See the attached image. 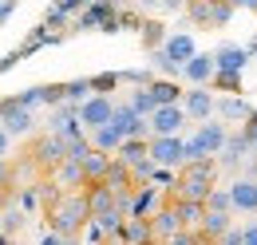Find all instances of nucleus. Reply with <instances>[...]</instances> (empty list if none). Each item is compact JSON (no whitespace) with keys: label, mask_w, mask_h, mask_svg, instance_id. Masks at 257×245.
Masks as SVG:
<instances>
[{"label":"nucleus","mask_w":257,"mask_h":245,"mask_svg":"<svg viewBox=\"0 0 257 245\" xmlns=\"http://www.w3.org/2000/svg\"><path fill=\"white\" fill-rule=\"evenodd\" d=\"M44 24H48L52 32H71V12H67L60 0H56V4H52V8L44 12Z\"/></svg>","instance_id":"nucleus-28"},{"label":"nucleus","mask_w":257,"mask_h":245,"mask_svg":"<svg viewBox=\"0 0 257 245\" xmlns=\"http://www.w3.org/2000/svg\"><path fill=\"white\" fill-rule=\"evenodd\" d=\"M111 158H115V154L99 151V147H91V151L83 154V174H87V182H99V178H107V170H111Z\"/></svg>","instance_id":"nucleus-21"},{"label":"nucleus","mask_w":257,"mask_h":245,"mask_svg":"<svg viewBox=\"0 0 257 245\" xmlns=\"http://www.w3.org/2000/svg\"><path fill=\"white\" fill-rule=\"evenodd\" d=\"M190 0H162V12H186Z\"/></svg>","instance_id":"nucleus-44"},{"label":"nucleus","mask_w":257,"mask_h":245,"mask_svg":"<svg viewBox=\"0 0 257 245\" xmlns=\"http://www.w3.org/2000/svg\"><path fill=\"white\" fill-rule=\"evenodd\" d=\"M245 48H249V56H257V36L249 40V44H245Z\"/></svg>","instance_id":"nucleus-46"},{"label":"nucleus","mask_w":257,"mask_h":245,"mask_svg":"<svg viewBox=\"0 0 257 245\" xmlns=\"http://www.w3.org/2000/svg\"><path fill=\"white\" fill-rule=\"evenodd\" d=\"M241 241H245V245H257V217L249 221V225H241Z\"/></svg>","instance_id":"nucleus-43"},{"label":"nucleus","mask_w":257,"mask_h":245,"mask_svg":"<svg viewBox=\"0 0 257 245\" xmlns=\"http://www.w3.org/2000/svg\"><path fill=\"white\" fill-rule=\"evenodd\" d=\"M16 178H20V174H16V166H12L8 158H0V190H12Z\"/></svg>","instance_id":"nucleus-35"},{"label":"nucleus","mask_w":257,"mask_h":245,"mask_svg":"<svg viewBox=\"0 0 257 245\" xmlns=\"http://www.w3.org/2000/svg\"><path fill=\"white\" fill-rule=\"evenodd\" d=\"M67 99V83H44V107H60Z\"/></svg>","instance_id":"nucleus-34"},{"label":"nucleus","mask_w":257,"mask_h":245,"mask_svg":"<svg viewBox=\"0 0 257 245\" xmlns=\"http://www.w3.org/2000/svg\"><path fill=\"white\" fill-rule=\"evenodd\" d=\"M233 225V210H210L206 206V221H202V241H222V233Z\"/></svg>","instance_id":"nucleus-18"},{"label":"nucleus","mask_w":257,"mask_h":245,"mask_svg":"<svg viewBox=\"0 0 257 245\" xmlns=\"http://www.w3.org/2000/svg\"><path fill=\"white\" fill-rule=\"evenodd\" d=\"M139 36H143V48H151V52L166 44V28H162L159 20H143V24H139Z\"/></svg>","instance_id":"nucleus-27"},{"label":"nucleus","mask_w":257,"mask_h":245,"mask_svg":"<svg viewBox=\"0 0 257 245\" xmlns=\"http://www.w3.org/2000/svg\"><path fill=\"white\" fill-rule=\"evenodd\" d=\"M52 178L60 182V190H75V186H87V174H83V162L79 158H64L56 170H52Z\"/></svg>","instance_id":"nucleus-19"},{"label":"nucleus","mask_w":257,"mask_h":245,"mask_svg":"<svg viewBox=\"0 0 257 245\" xmlns=\"http://www.w3.org/2000/svg\"><path fill=\"white\" fill-rule=\"evenodd\" d=\"M233 4L229 0H190L186 4V16H190L194 28H225L233 20Z\"/></svg>","instance_id":"nucleus-3"},{"label":"nucleus","mask_w":257,"mask_h":245,"mask_svg":"<svg viewBox=\"0 0 257 245\" xmlns=\"http://www.w3.org/2000/svg\"><path fill=\"white\" fill-rule=\"evenodd\" d=\"M186 122H190V115H186L182 103H159L155 115H151V131L155 135H178Z\"/></svg>","instance_id":"nucleus-10"},{"label":"nucleus","mask_w":257,"mask_h":245,"mask_svg":"<svg viewBox=\"0 0 257 245\" xmlns=\"http://www.w3.org/2000/svg\"><path fill=\"white\" fill-rule=\"evenodd\" d=\"M253 151V143H249V135L245 131H229V139H225V147L218 151V166L229 170V174H237L241 166H245V158Z\"/></svg>","instance_id":"nucleus-8"},{"label":"nucleus","mask_w":257,"mask_h":245,"mask_svg":"<svg viewBox=\"0 0 257 245\" xmlns=\"http://www.w3.org/2000/svg\"><path fill=\"white\" fill-rule=\"evenodd\" d=\"M194 158H206V151H202V143H198V139H186V162H194Z\"/></svg>","instance_id":"nucleus-39"},{"label":"nucleus","mask_w":257,"mask_h":245,"mask_svg":"<svg viewBox=\"0 0 257 245\" xmlns=\"http://www.w3.org/2000/svg\"><path fill=\"white\" fill-rule=\"evenodd\" d=\"M87 221H91V206H87L83 186H79V190H64V194L48 206V225H56L67 241L83 237V225H87Z\"/></svg>","instance_id":"nucleus-1"},{"label":"nucleus","mask_w":257,"mask_h":245,"mask_svg":"<svg viewBox=\"0 0 257 245\" xmlns=\"http://www.w3.org/2000/svg\"><path fill=\"white\" fill-rule=\"evenodd\" d=\"M115 95H103V91H91L83 103H79V119H83V127L87 131H95V127H103V122L115 119Z\"/></svg>","instance_id":"nucleus-6"},{"label":"nucleus","mask_w":257,"mask_h":245,"mask_svg":"<svg viewBox=\"0 0 257 245\" xmlns=\"http://www.w3.org/2000/svg\"><path fill=\"white\" fill-rule=\"evenodd\" d=\"M253 111H257V107H253V103H245L241 91H225L222 99H218V119H225V122H245Z\"/></svg>","instance_id":"nucleus-16"},{"label":"nucleus","mask_w":257,"mask_h":245,"mask_svg":"<svg viewBox=\"0 0 257 245\" xmlns=\"http://www.w3.org/2000/svg\"><path fill=\"white\" fill-rule=\"evenodd\" d=\"M16 4H20V0H0V28H4V24H8V16L16 12Z\"/></svg>","instance_id":"nucleus-42"},{"label":"nucleus","mask_w":257,"mask_h":245,"mask_svg":"<svg viewBox=\"0 0 257 245\" xmlns=\"http://www.w3.org/2000/svg\"><path fill=\"white\" fill-rule=\"evenodd\" d=\"M119 158H127L131 166H135V162H143V158H151V139H123Z\"/></svg>","instance_id":"nucleus-25"},{"label":"nucleus","mask_w":257,"mask_h":245,"mask_svg":"<svg viewBox=\"0 0 257 245\" xmlns=\"http://www.w3.org/2000/svg\"><path fill=\"white\" fill-rule=\"evenodd\" d=\"M28 158L36 162V170L40 174H52L60 162L67 158V147H64V135H56V131H48L44 139H36L32 151H28Z\"/></svg>","instance_id":"nucleus-4"},{"label":"nucleus","mask_w":257,"mask_h":245,"mask_svg":"<svg viewBox=\"0 0 257 245\" xmlns=\"http://www.w3.org/2000/svg\"><path fill=\"white\" fill-rule=\"evenodd\" d=\"M206 206H210V210H233V194H229V186H214L210 198H206Z\"/></svg>","instance_id":"nucleus-31"},{"label":"nucleus","mask_w":257,"mask_h":245,"mask_svg":"<svg viewBox=\"0 0 257 245\" xmlns=\"http://www.w3.org/2000/svg\"><path fill=\"white\" fill-rule=\"evenodd\" d=\"M214 60H218V71H245V63L253 60V56H249L245 44H222L214 52Z\"/></svg>","instance_id":"nucleus-17"},{"label":"nucleus","mask_w":257,"mask_h":245,"mask_svg":"<svg viewBox=\"0 0 257 245\" xmlns=\"http://www.w3.org/2000/svg\"><path fill=\"white\" fill-rule=\"evenodd\" d=\"M119 241H155V229H151V217H135L131 214L119 229Z\"/></svg>","instance_id":"nucleus-23"},{"label":"nucleus","mask_w":257,"mask_h":245,"mask_svg":"<svg viewBox=\"0 0 257 245\" xmlns=\"http://www.w3.org/2000/svg\"><path fill=\"white\" fill-rule=\"evenodd\" d=\"M20 60H24V48H16V52H8V56L0 60V75H4V71H12V67H16Z\"/></svg>","instance_id":"nucleus-37"},{"label":"nucleus","mask_w":257,"mask_h":245,"mask_svg":"<svg viewBox=\"0 0 257 245\" xmlns=\"http://www.w3.org/2000/svg\"><path fill=\"white\" fill-rule=\"evenodd\" d=\"M214 75H218L214 52H194L190 60L182 63V79H186V83H214Z\"/></svg>","instance_id":"nucleus-13"},{"label":"nucleus","mask_w":257,"mask_h":245,"mask_svg":"<svg viewBox=\"0 0 257 245\" xmlns=\"http://www.w3.org/2000/svg\"><path fill=\"white\" fill-rule=\"evenodd\" d=\"M210 87H218V91H241V71H218Z\"/></svg>","instance_id":"nucleus-32"},{"label":"nucleus","mask_w":257,"mask_h":245,"mask_svg":"<svg viewBox=\"0 0 257 245\" xmlns=\"http://www.w3.org/2000/svg\"><path fill=\"white\" fill-rule=\"evenodd\" d=\"M241 131L249 135V143H253V151H257V111H253V115H249L245 122H241Z\"/></svg>","instance_id":"nucleus-40"},{"label":"nucleus","mask_w":257,"mask_h":245,"mask_svg":"<svg viewBox=\"0 0 257 245\" xmlns=\"http://www.w3.org/2000/svg\"><path fill=\"white\" fill-rule=\"evenodd\" d=\"M123 83H131V87L155 83V67H127V71H123Z\"/></svg>","instance_id":"nucleus-30"},{"label":"nucleus","mask_w":257,"mask_h":245,"mask_svg":"<svg viewBox=\"0 0 257 245\" xmlns=\"http://www.w3.org/2000/svg\"><path fill=\"white\" fill-rule=\"evenodd\" d=\"M151 158L159 166H182L186 162V139H178V135H151Z\"/></svg>","instance_id":"nucleus-9"},{"label":"nucleus","mask_w":257,"mask_h":245,"mask_svg":"<svg viewBox=\"0 0 257 245\" xmlns=\"http://www.w3.org/2000/svg\"><path fill=\"white\" fill-rule=\"evenodd\" d=\"M229 4H233V8H245V12L257 16V0H229Z\"/></svg>","instance_id":"nucleus-45"},{"label":"nucleus","mask_w":257,"mask_h":245,"mask_svg":"<svg viewBox=\"0 0 257 245\" xmlns=\"http://www.w3.org/2000/svg\"><path fill=\"white\" fill-rule=\"evenodd\" d=\"M222 166H218V154H206V158H194V162H182L178 166V186L170 190L174 198H210V190L218 182Z\"/></svg>","instance_id":"nucleus-2"},{"label":"nucleus","mask_w":257,"mask_h":245,"mask_svg":"<svg viewBox=\"0 0 257 245\" xmlns=\"http://www.w3.org/2000/svg\"><path fill=\"white\" fill-rule=\"evenodd\" d=\"M170 194L162 190V186H155L151 178L147 182H135V198H131V214L135 217H151L155 210H159L162 202H166Z\"/></svg>","instance_id":"nucleus-11"},{"label":"nucleus","mask_w":257,"mask_h":245,"mask_svg":"<svg viewBox=\"0 0 257 245\" xmlns=\"http://www.w3.org/2000/svg\"><path fill=\"white\" fill-rule=\"evenodd\" d=\"M0 122L8 127V135H12V139H28V135L36 131V115H32V107H24L16 95L0 99Z\"/></svg>","instance_id":"nucleus-5"},{"label":"nucleus","mask_w":257,"mask_h":245,"mask_svg":"<svg viewBox=\"0 0 257 245\" xmlns=\"http://www.w3.org/2000/svg\"><path fill=\"white\" fill-rule=\"evenodd\" d=\"M162 48H166V56H170V60H178V63H186L194 52H198V44H194L190 32H174V36H166V44H162Z\"/></svg>","instance_id":"nucleus-22"},{"label":"nucleus","mask_w":257,"mask_h":245,"mask_svg":"<svg viewBox=\"0 0 257 245\" xmlns=\"http://www.w3.org/2000/svg\"><path fill=\"white\" fill-rule=\"evenodd\" d=\"M16 99H20V103H24V107H40V103H44V87H28V91H20L16 95Z\"/></svg>","instance_id":"nucleus-36"},{"label":"nucleus","mask_w":257,"mask_h":245,"mask_svg":"<svg viewBox=\"0 0 257 245\" xmlns=\"http://www.w3.org/2000/svg\"><path fill=\"white\" fill-rule=\"evenodd\" d=\"M151 229H155V241H170V237L182 229V217H178V198H166L159 210L151 214Z\"/></svg>","instance_id":"nucleus-12"},{"label":"nucleus","mask_w":257,"mask_h":245,"mask_svg":"<svg viewBox=\"0 0 257 245\" xmlns=\"http://www.w3.org/2000/svg\"><path fill=\"white\" fill-rule=\"evenodd\" d=\"M151 91H155V99H159V103H182L186 87H178V79L162 75V79H155V83H151Z\"/></svg>","instance_id":"nucleus-24"},{"label":"nucleus","mask_w":257,"mask_h":245,"mask_svg":"<svg viewBox=\"0 0 257 245\" xmlns=\"http://www.w3.org/2000/svg\"><path fill=\"white\" fill-rule=\"evenodd\" d=\"M222 245H241V225H229L222 233Z\"/></svg>","instance_id":"nucleus-41"},{"label":"nucleus","mask_w":257,"mask_h":245,"mask_svg":"<svg viewBox=\"0 0 257 245\" xmlns=\"http://www.w3.org/2000/svg\"><path fill=\"white\" fill-rule=\"evenodd\" d=\"M91 91H95V87H91V75H87V79H71V83H67V99H71V103H83Z\"/></svg>","instance_id":"nucleus-33"},{"label":"nucleus","mask_w":257,"mask_h":245,"mask_svg":"<svg viewBox=\"0 0 257 245\" xmlns=\"http://www.w3.org/2000/svg\"><path fill=\"white\" fill-rule=\"evenodd\" d=\"M229 194H233V214H257V178L253 174H233L229 182Z\"/></svg>","instance_id":"nucleus-14"},{"label":"nucleus","mask_w":257,"mask_h":245,"mask_svg":"<svg viewBox=\"0 0 257 245\" xmlns=\"http://www.w3.org/2000/svg\"><path fill=\"white\" fill-rule=\"evenodd\" d=\"M123 139H127V135H123V127H119L115 119H111V122H103V127H95V131H91V143H95L99 151H107V154H119Z\"/></svg>","instance_id":"nucleus-20"},{"label":"nucleus","mask_w":257,"mask_h":245,"mask_svg":"<svg viewBox=\"0 0 257 245\" xmlns=\"http://www.w3.org/2000/svg\"><path fill=\"white\" fill-rule=\"evenodd\" d=\"M4 202H8V190H0V206H4Z\"/></svg>","instance_id":"nucleus-47"},{"label":"nucleus","mask_w":257,"mask_h":245,"mask_svg":"<svg viewBox=\"0 0 257 245\" xmlns=\"http://www.w3.org/2000/svg\"><path fill=\"white\" fill-rule=\"evenodd\" d=\"M131 107L139 111V115H155V107H159V99H155V91H151V83L147 87H131Z\"/></svg>","instance_id":"nucleus-26"},{"label":"nucleus","mask_w":257,"mask_h":245,"mask_svg":"<svg viewBox=\"0 0 257 245\" xmlns=\"http://www.w3.org/2000/svg\"><path fill=\"white\" fill-rule=\"evenodd\" d=\"M182 107H186V115L194 122H206L210 115H218V99L210 91V83H190L186 95H182Z\"/></svg>","instance_id":"nucleus-7"},{"label":"nucleus","mask_w":257,"mask_h":245,"mask_svg":"<svg viewBox=\"0 0 257 245\" xmlns=\"http://www.w3.org/2000/svg\"><path fill=\"white\" fill-rule=\"evenodd\" d=\"M91 87L103 95H115L123 87V71H99V75H91Z\"/></svg>","instance_id":"nucleus-29"},{"label":"nucleus","mask_w":257,"mask_h":245,"mask_svg":"<svg viewBox=\"0 0 257 245\" xmlns=\"http://www.w3.org/2000/svg\"><path fill=\"white\" fill-rule=\"evenodd\" d=\"M12 143H16V139H12V135H8V127L0 122V158H8V154H12Z\"/></svg>","instance_id":"nucleus-38"},{"label":"nucleus","mask_w":257,"mask_h":245,"mask_svg":"<svg viewBox=\"0 0 257 245\" xmlns=\"http://www.w3.org/2000/svg\"><path fill=\"white\" fill-rule=\"evenodd\" d=\"M194 139L202 143V151H206V154H218L225 147V139H229V127H225V119H214V122L206 119L198 131H194Z\"/></svg>","instance_id":"nucleus-15"}]
</instances>
